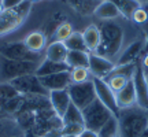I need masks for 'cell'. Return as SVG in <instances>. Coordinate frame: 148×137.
I'll return each instance as SVG.
<instances>
[{
  "label": "cell",
  "instance_id": "13",
  "mask_svg": "<svg viewBox=\"0 0 148 137\" xmlns=\"http://www.w3.org/2000/svg\"><path fill=\"white\" fill-rule=\"evenodd\" d=\"M40 81H41L42 86L48 92L69 89V86L71 85L70 71H62V73L51 74V75H47V77H41Z\"/></svg>",
  "mask_w": 148,
  "mask_h": 137
},
{
  "label": "cell",
  "instance_id": "4",
  "mask_svg": "<svg viewBox=\"0 0 148 137\" xmlns=\"http://www.w3.org/2000/svg\"><path fill=\"white\" fill-rule=\"evenodd\" d=\"M112 116H114L112 112L99 99L92 101L88 107H85L82 110V118H84L85 129L95 133L99 132Z\"/></svg>",
  "mask_w": 148,
  "mask_h": 137
},
{
  "label": "cell",
  "instance_id": "30",
  "mask_svg": "<svg viewBox=\"0 0 148 137\" xmlns=\"http://www.w3.org/2000/svg\"><path fill=\"white\" fill-rule=\"evenodd\" d=\"M104 81L108 84V86L112 89V92L116 93V92H119L122 88H125L130 79H127L126 77H122V75H108V77L104 78Z\"/></svg>",
  "mask_w": 148,
  "mask_h": 137
},
{
  "label": "cell",
  "instance_id": "41",
  "mask_svg": "<svg viewBox=\"0 0 148 137\" xmlns=\"http://www.w3.org/2000/svg\"><path fill=\"white\" fill-rule=\"evenodd\" d=\"M141 137H148V132H145V133H144V134H143V136H141Z\"/></svg>",
  "mask_w": 148,
  "mask_h": 137
},
{
  "label": "cell",
  "instance_id": "31",
  "mask_svg": "<svg viewBox=\"0 0 148 137\" xmlns=\"http://www.w3.org/2000/svg\"><path fill=\"white\" fill-rule=\"evenodd\" d=\"M132 22H134L136 25H140V26H145L148 23V12L147 10L144 8V5L141 4L140 5V8H137V10L134 11V14H133L132 19H130Z\"/></svg>",
  "mask_w": 148,
  "mask_h": 137
},
{
  "label": "cell",
  "instance_id": "29",
  "mask_svg": "<svg viewBox=\"0 0 148 137\" xmlns=\"http://www.w3.org/2000/svg\"><path fill=\"white\" fill-rule=\"evenodd\" d=\"M97 137H118V121L115 116H112L97 132Z\"/></svg>",
  "mask_w": 148,
  "mask_h": 137
},
{
  "label": "cell",
  "instance_id": "42",
  "mask_svg": "<svg viewBox=\"0 0 148 137\" xmlns=\"http://www.w3.org/2000/svg\"><path fill=\"white\" fill-rule=\"evenodd\" d=\"M63 137H79V136H63Z\"/></svg>",
  "mask_w": 148,
  "mask_h": 137
},
{
  "label": "cell",
  "instance_id": "1",
  "mask_svg": "<svg viewBox=\"0 0 148 137\" xmlns=\"http://www.w3.org/2000/svg\"><path fill=\"white\" fill-rule=\"evenodd\" d=\"M97 26L100 30V45L95 53L114 62V59L119 56L122 51L125 30L116 21H101Z\"/></svg>",
  "mask_w": 148,
  "mask_h": 137
},
{
  "label": "cell",
  "instance_id": "28",
  "mask_svg": "<svg viewBox=\"0 0 148 137\" xmlns=\"http://www.w3.org/2000/svg\"><path fill=\"white\" fill-rule=\"evenodd\" d=\"M70 78H71V84H81V82H86L92 79V75L88 68L77 67L70 68Z\"/></svg>",
  "mask_w": 148,
  "mask_h": 137
},
{
  "label": "cell",
  "instance_id": "17",
  "mask_svg": "<svg viewBox=\"0 0 148 137\" xmlns=\"http://www.w3.org/2000/svg\"><path fill=\"white\" fill-rule=\"evenodd\" d=\"M67 52H69V49L66 48L64 42L51 41L47 45L45 51H44V56H45V59H48V60L58 62V63H64V62H66Z\"/></svg>",
  "mask_w": 148,
  "mask_h": 137
},
{
  "label": "cell",
  "instance_id": "25",
  "mask_svg": "<svg viewBox=\"0 0 148 137\" xmlns=\"http://www.w3.org/2000/svg\"><path fill=\"white\" fill-rule=\"evenodd\" d=\"M64 45L69 51H85L88 52L86 45L84 42V37H82V32H77L74 30L73 34L64 41Z\"/></svg>",
  "mask_w": 148,
  "mask_h": 137
},
{
  "label": "cell",
  "instance_id": "18",
  "mask_svg": "<svg viewBox=\"0 0 148 137\" xmlns=\"http://www.w3.org/2000/svg\"><path fill=\"white\" fill-rule=\"evenodd\" d=\"M82 37H84V42L86 45L88 52H96L97 48L100 45V30L99 26L95 23H90L82 30Z\"/></svg>",
  "mask_w": 148,
  "mask_h": 137
},
{
  "label": "cell",
  "instance_id": "27",
  "mask_svg": "<svg viewBox=\"0 0 148 137\" xmlns=\"http://www.w3.org/2000/svg\"><path fill=\"white\" fill-rule=\"evenodd\" d=\"M18 96L21 95L10 82H0V101H1V104H4L10 100H14Z\"/></svg>",
  "mask_w": 148,
  "mask_h": 137
},
{
  "label": "cell",
  "instance_id": "35",
  "mask_svg": "<svg viewBox=\"0 0 148 137\" xmlns=\"http://www.w3.org/2000/svg\"><path fill=\"white\" fill-rule=\"evenodd\" d=\"M40 137H63V134H62V130H60V129H53V130L45 132Z\"/></svg>",
  "mask_w": 148,
  "mask_h": 137
},
{
  "label": "cell",
  "instance_id": "44",
  "mask_svg": "<svg viewBox=\"0 0 148 137\" xmlns=\"http://www.w3.org/2000/svg\"><path fill=\"white\" fill-rule=\"evenodd\" d=\"M32 1H38V0H32Z\"/></svg>",
  "mask_w": 148,
  "mask_h": 137
},
{
  "label": "cell",
  "instance_id": "11",
  "mask_svg": "<svg viewBox=\"0 0 148 137\" xmlns=\"http://www.w3.org/2000/svg\"><path fill=\"white\" fill-rule=\"evenodd\" d=\"M114 67H115V62L103 58V56H100V55H97L95 52L89 53V66H88V70H89L92 78L104 79L114 70Z\"/></svg>",
  "mask_w": 148,
  "mask_h": 137
},
{
  "label": "cell",
  "instance_id": "26",
  "mask_svg": "<svg viewBox=\"0 0 148 137\" xmlns=\"http://www.w3.org/2000/svg\"><path fill=\"white\" fill-rule=\"evenodd\" d=\"M73 32H74L73 25L67 21H63L58 27H56V30L53 33V41L64 42L71 34H73Z\"/></svg>",
  "mask_w": 148,
  "mask_h": 137
},
{
  "label": "cell",
  "instance_id": "37",
  "mask_svg": "<svg viewBox=\"0 0 148 137\" xmlns=\"http://www.w3.org/2000/svg\"><path fill=\"white\" fill-rule=\"evenodd\" d=\"M79 137H97V133L90 132V130H86V129H85L84 132L81 133V136Z\"/></svg>",
  "mask_w": 148,
  "mask_h": 137
},
{
  "label": "cell",
  "instance_id": "22",
  "mask_svg": "<svg viewBox=\"0 0 148 137\" xmlns=\"http://www.w3.org/2000/svg\"><path fill=\"white\" fill-rule=\"evenodd\" d=\"M64 63L69 66V68H77V67L88 68V66H89V52H85V51H69Z\"/></svg>",
  "mask_w": 148,
  "mask_h": 137
},
{
  "label": "cell",
  "instance_id": "12",
  "mask_svg": "<svg viewBox=\"0 0 148 137\" xmlns=\"http://www.w3.org/2000/svg\"><path fill=\"white\" fill-rule=\"evenodd\" d=\"M145 53V40L143 38H137L132 41L123 52L119 53V56L116 59L115 64H129V63H137L140 56Z\"/></svg>",
  "mask_w": 148,
  "mask_h": 137
},
{
  "label": "cell",
  "instance_id": "6",
  "mask_svg": "<svg viewBox=\"0 0 148 137\" xmlns=\"http://www.w3.org/2000/svg\"><path fill=\"white\" fill-rule=\"evenodd\" d=\"M0 56L11 60H18V62H37V63H41L42 59L45 58L44 53L30 51L23 44V41L8 42L0 47Z\"/></svg>",
  "mask_w": 148,
  "mask_h": 137
},
{
  "label": "cell",
  "instance_id": "24",
  "mask_svg": "<svg viewBox=\"0 0 148 137\" xmlns=\"http://www.w3.org/2000/svg\"><path fill=\"white\" fill-rule=\"evenodd\" d=\"M62 123L63 125H73V123H81V125H84L82 111L71 103L69 105L67 111L64 112V115L62 116Z\"/></svg>",
  "mask_w": 148,
  "mask_h": 137
},
{
  "label": "cell",
  "instance_id": "43",
  "mask_svg": "<svg viewBox=\"0 0 148 137\" xmlns=\"http://www.w3.org/2000/svg\"><path fill=\"white\" fill-rule=\"evenodd\" d=\"M145 77H147V81H148V73H145Z\"/></svg>",
  "mask_w": 148,
  "mask_h": 137
},
{
  "label": "cell",
  "instance_id": "9",
  "mask_svg": "<svg viewBox=\"0 0 148 137\" xmlns=\"http://www.w3.org/2000/svg\"><path fill=\"white\" fill-rule=\"evenodd\" d=\"M93 81V85H95V90H96V97L106 105L107 108L112 112V115L118 116L119 115V107L116 104V97H115V93L112 92L108 84H107L104 79L101 78H92Z\"/></svg>",
  "mask_w": 148,
  "mask_h": 137
},
{
  "label": "cell",
  "instance_id": "10",
  "mask_svg": "<svg viewBox=\"0 0 148 137\" xmlns=\"http://www.w3.org/2000/svg\"><path fill=\"white\" fill-rule=\"evenodd\" d=\"M132 82L134 85V90H136L137 105L148 111V81L143 67H141V63H137L136 66V71L133 74Z\"/></svg>",
  "mask_w": 148,
  "mask_h": 137
},
{
  "label": "cell",
  "instance_id": "5",
  "mask_svg": "<svg viewBox=\"0 0 148 137\" xmlns=\"http://www.w3.org/2000/svg\"><path fill=\"white\" fill-rule=\"evenodd\" d=\"M37 62H18L0 56V82H11L12 79L36 73Z\"/></svg>",
  "mask_w": 148,
  "mask_h": 137
},
{
  "label": "cell",
  "instance_id": "21",
  "mask_svg": "<svg viewBox=\"0 0 148 137\" xmlns=\"http://www.w3.org/2000/svg\"><path fill=\"white\" fill-rule=\"evenodd\" d=\"M62 71H70L69 66L66 63H58V62H52V60H48V59L44 58L41 63L38 64L34 74L38 78H41V77H47V75L62 73Z\"/></svg>",
  "mask_w": 148,
  "mask_h": 137
},
{
  "label": "cell",
  "instance_id": "3",
  "mask_svg": "<svg viewBox=\"0 0 148 137\" xmlns=\"http://www.w3.org/2000/svg\"><path fill=\"white\" fill-rule=\"evenodd\" d=\"M32 0H26L21 5H18L15 8L4 10L0 14V37H4L10 33L15 32L26 21L32 10Z\"/></svg>",
  "mask_w": 148,
  "mask_h": 137
},
{
  "label": "cell",
  "instance_id": "8",
  "mask_svg": "<svg viewBox=\"0 0 148 137\" xmlns=\"http://www.w3.org/2000/svg\"><path fill=\"white\" fill-rule=\"evenodd\" d=\"M18 93L22 96H48V92L44 86H42L40 78L36 74H29V75H23L19 78L12 79L10 82Z\"/></svg>",
  "mask_w": 148,
  "mask_h": 137
},
{
  "label": "cell",
  "instance_id": "15",
  "mask_svg": "<svg viewBox=\"0 0 148 137\" xmlns=\"http://www.w3.org/2000/svg\"><path fill=\"white\" fill-rule=\"evenodd\" d=\"M116 97V104L119 107V110L123 108H129L137 104V97H136V90H134V85H133L132 79L126 84L125 88H122L119 92L115 93Z\"/></svg>",
  "mask_w": 148,
  "mask_h": 137
},
{
  "label": "cell",
  "instance_id": "40",
  "mask_svg": "<svg viewBox=\"0 0 148 137\" xmlns=\"http://www.w3.org/2000/svg\"><path fill=\"white\" fill-rule=\"evenodd\" d=\"M138 1H140L141 4H147V3H148V0H138Z\"/></svg>",
  "mask_w": 148,
  "mask_h": 137
},
{
  "label": "cell",
  "instance_id": "23",
  "mask_svg": "<svg viewBox=\"0 0 148 137\" xmlns=\"http://www.w3.org/2000/svg\"><path fill=\"white\" fill-rule=\"evenodd\" d=\"M110 1H112L115 4L121 16H123L127 21L132 19L134 11L140 8V5H141V3L138 0H110Z\"/></svg>",
  "mask_w": 148,
  "mask_h": 137
},
{
  "label": "cell",
  "instance_id": "38",
  "mask_svg": "<svg viewBox=\"0 0 148 137\" xmlns=\"http://www.w3.org/2000/svg\"><path fill=\"white\" fill-rule=\"evenodd\" d=\"M144 40H145V52H148V23L144 26Z\"/></svg>",
  "mask_w": 148,
  "mask_h": 137
},
{
  "label": "cell",
  "instance_id": "20",
  "mask_svg": "<svg viewBox=\"0 0 148 137\" xmlns=\"http://www.w3.org/2000/svg\"><path fill=\"white\" fill-rule=\"evenodd\" d=\"M101 0H66V3L73 8L77 14L82 16H89L95 14L97 5Z\"/></svg>",
  "mask_w": 148,
  "mask_h": 137
},
{
  "label": "cell",
  "instance_id": "34",
  "mask_svg": "<svg viewBox=\"0 0 148 137\" xmlns=\"http://www.w3.org/2000/svg\"><path fill=\"white\" fill-rule=\"evenodd\" d=\"M23 1L26 0H1V4L4 7V10H10V8H15L18 5H21Z\"/></svg>",
  "mask_w": 148,
  "mask_h": 137
},
{
  "label": "cell",
  "instance_id": "7",
  "mask_svg": "<svg viewBox=\"0 0 148 137\" xmlns=\"http://www.w3.org/2000/svg\"><path fill=\"white\" fill-rule=\"evenodd\" d=\"M70 95V100L75 107H78L79 110L82 111L85 107L95 101L96 97V90L93 81L89 79L86 82H81V84H71L67 89Z\"/></svg>",
  "mask_w": 148,
  "mask_h": 137
},
{
  "label": "cell",
  "instance_id": "16",
  "mask_svg": "<svg viewBox=\"0 0 148 137\" xmlns=\"http://www.w3.org/2000/svg\"><path fill=\"white\" fill-rule=\"evenodd\" d=\"M47 36L44 34V32L41 30H33L27 34L22 41L23 44L26 45L30 51L33 52H38V53H42V51H45V48H47Z\"/></svg>",
  "mask_w": 148,
  "mask_h": 137
},
{
  "label": "cell",
  "instance_id": "14",
  "mask_svg": "<svg viewBox=\"0 0 148 137\" xmlns=\"http://www.w3.org/2000/svg\"><path fill=\"white\" fill-rule=\"evenodd\" d=\"M48 100H49V104L52 107V110L55 111V114L58 116L64 115V112L67 111L69 105L71 104V100H70V95L67 89L64 90H52L48 93Z\"/></svg>",
  "mask_w": 148,
  "mask_h": 137
},
{
  "label": "cell",
  "instance_id": "33",
  "mask_svg": "<svg viewBox=\"0 0 148 137\" xmlns=\"http://www.w3.org/2000/svg\"><path fill=\"white\" fill-rule=\"evenodd\" d=\"M14 123L7 119H0V137H11Z\"/></svg>",
  "mask_w": 148,
  "mask_h": 137
},
{
  "label": "cell",
  "instance_id": "19",
  "mask_svg": "<svg viewBox=\"0 0 148 137\" xmlns=\"http://www.w3.org/2000/svg\"><path fill=\"white\" fill-rule=\"evenodd\" d=\"M93 15L97 19H100V21H115L116 18L121 16V14H119L118 8L115 7V4L112 1H110V0H101Z\"/></svg>",
  "mask_w": 148,
  "mask_h": 137
},
{
  "label": "cell",
  "instance_id": "45",
  "mask_svg": "<svg viewBox=\"0 0 148 137\" xmlns=\"http://www.w3.org/2000/svg\"><path fill=\"white\" fill-rule=\"evenodd\" d=\"M0 3H1V0H0Z\"/></svg>",
  "mask_w": 148,
  "mask_h": 137
},
{
  "label": "cell",
  "instance_id": "36",
  "mask_svg": "<svg viewBox=\"0 0 148 137\" xmlns=\"http://www.w3.org/2000/svg\"><path fill=\"white\" fill-rule=\"evenodd\" d=\"M141 67H143L144 73H148V52L144 53L143 60H141Z\"/></svg>",
  "mask_w": 148,
  "mask_h": 137
},
{
  "label": "cell",
  "instance_id": "2",
  "mask_svg": "<svg viewBox=\"0 0 148 137\" xmlns=\"http://www.w3.org/2000/svg\"><path fill=\"white\" fill-rule=\"evenodd\" d=\"M116 121L118 137H141L148 132V111L137 104L121 110Z\"/></svg>",
  "mask_w": 148,
  "mask_h": 137
},
{
  "label": "cell",
  "instance_id": "39",
  "mask_svg": "<svg viewBox=\"0 0 148 137\" xmlns=\"http://www.w3.org/2000/svg\"><path fill=\"white\" fill-rule=\"evenodd\" d=\"M3 11H4V7H3V4H1V3H0V14H1V12H3Z\"/></svg>",
  "mask_w": 148,
  "mask_h": 137
},
{
  "label": "cell",
  "instance_id": "32",
  "mask_svg": "<svg viewBox=\"0 0 148 137\" xmlns=\"http://www.w3.org/2000/svg\"><path fill=\"white\" fill-rule=\"evenodd\" d=\"M63 136H81V133L85 130V126L81 123H73V125H63L60 129Z\"/></svg>",
  "mask_w": 148,
  "mask_h": 137
}]
</instances>
